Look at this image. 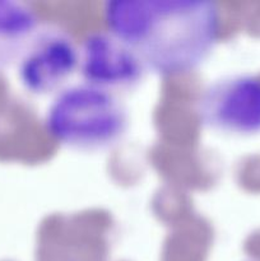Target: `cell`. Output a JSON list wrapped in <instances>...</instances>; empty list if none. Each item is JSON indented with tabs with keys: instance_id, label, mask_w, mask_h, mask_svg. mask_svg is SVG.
<instances>
[{
	"instance_id": "cell-1",
	"label": "cell",
	"mask_w": 260,
	"mask_h": 261,
	"mask_svg": "<svg viewBox=\"0 0 260 261\" xmlns=\"http://www.w3.org/2000/svg\"><path fill=\"white\" fill-rule=\"evenodd\" d=\"M106 30L126 43L145 69L183 75L198 69L221 35V10L205 0H114Z\"/></svg>"
},
{
	"instance_id": "cell-2",
	"label": "cell",
	"mask_w": 260,
	"mask_h": 261,
	"mask_svg": "<svg viewBox=\"0 0 260 261\" xmlns=\"http://www.w3.org/2000/svg\"><path fill=\"white\" fill-rule=\"evenodd\" d=\"M126 126V110L112 91L87 82L60 89L45 114L48 135L60 144L82 150L115 144Z\"/></svg>"
},
{
	"instance_id": "cell-3",
	"label": "cell",
	"mask_w": 260,
	"mask_h": 261,
	"mask_svg": "<svg viewBox=\"0 0 260 261\" xmlns=\"http://www.w3.org/2000/svg\"><path fill=\"white\" fill-rule=\"evenodd\" d=\"M198 115L208 129L246 134L260 129V81L228 76L214 81L198 101Z\"/></svg>"
},
{
	"instance_id": "cell-4",
	"label": "cell",
	"mask_w": 260,
	"mask_h": 261,
	"mask_svg": "<svg viewBox=\"0 0 260 261\" xmlns=\"http://www.w3.org/2000/svg\"><path fill=\"white\" fill-rule=\"evenodd\" d=\"M79 69V45L58 28L40 30L18 61L22 86L35 94L58 93Z\"/></svg>"
},
{
	"instance_id": "cell-5",
	"label": "cell",
	"mask_w": 260,
	"mask_h": 261,
	"mask_svg": "<svg viewBox=\"0 0 260 261\" xmlns=\"http://www.w3.org/2000/svg\"><path fill=\"white\" fill-rule=\"evenodd\" d=\"M144 65L137 54L105 30L89 32L79 45V69L84 81L112 91L137 83Z\"/></svg>"
},
{
	"instance_id": "cell-6",
	"label": "cell",
	"mask_w": 260,
	"mask_h": 261,
	"mask_svg": "<svg viewBox=\"0 0 260 261\" xmlns=\"http://www.w3.org/2000/svg\"><path fill=\"white\" fill-rule=\"evenodd\" d=\"M38 31V14L30 4L0 0V69L18 63Z\"/></svg>"
}]
</instances>
